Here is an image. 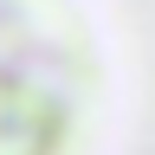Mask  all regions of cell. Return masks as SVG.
<instances>
[{
    "instance_id": "obj_1",
    "label": "cell",
    "mask_w": 155,
    "mask_h": 155,
    "mask_svg": "<svg viewBox=\"0 0 155 155\" xmlns=\"http://www.w3.org/2000/svg\"><path fill=\"white\" fill-rule=\"evenodd\" d=\"M104 58L78 0H0V155H84Z\"/></svg>"
}]
</instances>
